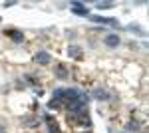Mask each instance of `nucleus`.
<instances>
[{"instance_id":"8","label":"nucleus","mask_w":149,"mask_h":133,"mask_svg":"<svg viewBox=\"0 0 149 133\" xmlns=\"http://www.w3.org/2000/svg\"><path fill=\"white\" fill-rule=\"evenodd\" d=\"M62 103H64V101L60 100V97H52V100H50V103H48V107H50V109H58Z\"/></svg>"},{"instance_id":"2","label":"nucleus","mask_w":149,"mask_h":133,"mask_svg":"<svg viewBox=\"0 0 149 133\" xmlns=\"http://www.w3.org/2000/svg\"><path fill=\"white\" fill-rule=\"evenodd\" d=\"M90 22H97V24H109V26H119V22L115 18H103V16H90Z\"/></svg>"},{"instance_id":"15","label":"nucleus","mask_w":149,"mask_h":133,"mask_svg":"<svg viewBox=\"0 0 149 133\" xmlns=\"http://www.w3.org/2000/svg\"><path fill=\"white\" fill-rule=\"evenodd\" d=\"M0 133H4V127H0Z\"/></svg>"},{"instance_id":"11","label":"nucleus","mask_w":149,"mask_h":133,"mask_svg":"<svg viewBox=\"0 0 149 133\" xmlns=\"http://www.w3.org/2000/svg\"><path fill=\"white\" fill-rule=\"evenodd\" d=\"M111 6H113V2H97V10H107Z\"/></svg>"},{"instance_id":"1","label":"nucleus","mask_w":149,"mask_h":133,"mask_svg":"<svg viewBox=\"0 0 149 133\" xmlns=\"http://www.w3.org/2000/svg\"><path fill=\"white\" fill-rule=\"evenodd\" d=\"M70 8H72V12H74V14H80V16H90V10H88L81 2H72V4H70Z\"/></svg>"},{"instance_id":"5","label":"nucleus","mask_w":149,"mask_h":133,"mask_svg":"<svg viewBox=\"0 0 149 133\" xmlns=\"http://www.w3.org/2000/svg\"><path fill=\"white\" fill-rule=\"evenodd\" d=\"M34 60L38 62V64L46 66V64H50V60H52V58H50V54H48V52H38V54L34 56Z\"/></svg>"},{"instance_id":"10","label":"nucleus","mask_w":149,"mask_h":133,"mask_svg":"<svg viewBox=\"0 0 149 133\" xmlns=\"http://www.w3.org/2000/svg\"><path fill=\"white\" fill-rule=\"evenodd\" d=\"M93 95H95L97 100H107V97H109V95H107V91H103V89H95V91H93Z\"/></svg>"},{"instance_id":"4","label":"nucleus","mask_w":149,"mask_h":133,"mask_svg":"<svg viewBox=\"0 0 149 133\" xmlns=\"http://www.w3.org/2000/svg\"><path fill=\"white\" fill-rule=\"evenodd\" d=\"M105 46H109V48H117L119 46V36L117 34H109V36H105Z\"/></svg>"},{"instance_id":"14","label":"nucleus","mask_w":149,"mask_h":133,"mask_svg":"<svg viewBox=\"0 0 149 133\" xmlns=\"http://www.w3.org/2000/svg\"><path fill=\"white\" fill-rule=\"evenodd\" d=\"M14 4H16L14 0H10V2H4V8H10V6H14Z\"/></svg>"},{"instance_id":"7","label":"nucleus","mask_w":149,"mask_h":133,"mask_svg":"<svg viewBox=\"0 0 149 133\" xmlns=\"http://www.w3.org/2000/svg\"><path fill=\"white\" fill-rule=\"evenodd\" d=\"M56 78L66 79V78H68V68L62 66V64H58V66H56Z\"/></svg>"},{"instance_id":"12","label":"nucleus","mask_w":149,"mask_h":133,"mask_svg":"<svg viewBox=\"0 0 149 133\" xmlns=\"http://www.w3.org/2000/svg\"><path fill=\"white\" fill-rule=\"evenodd\" d=\"M127 28H129L131 32H135V34H141V36H143V32H141V28H139V26H133V24H131V26H127Z\"/></svg>"},{"instance_id":"3","label":"nucleus","mask_w":149,"mask_h":133,"mask_svg":"<svg viewBox=\"0 0 149 133\" xmlns=\"http://www.w3.org/2000/svg\"><path fill=\"white\" fill-rule=\"evenodd\" d=\"M81 54H84V52H81L80 46H70L68 48V56L72 60H81Z\"/></svg>"},{"instance_id":"9","label":"nucleus","mask_w":149,"mask_h":133,"mask_svg":"<svg viewBox=\"0 0 149 133\" xmlns=\"http://www.w3.org/2000/svg\"><path fill=\"white\" fill-rule=\"evenodd\" d=\"M48 131L50 133H60V127H58V123L52 119V121H48Z\"/></svg>"},{"instance_id":"16","label":"nucleus","mask_w":149,"mask_h":133,"mask_svg":"<svg viewBox=\"0 0 149 133\" xmlns=\"http://www.w3.org/2000/svg\"><path fill=\"white\" fill-rule=\"evenodd\" d=\"M0 20H2V18H0Z\"/></svg>"},{"instance_id":"6","label":"nucleus","mask_w":149,"mask_h":133,"mask_svg":"<svg viewBox=\"0 0 149 133\" xmlns=\"http://www.w3.org/2000/svg\"><path fill=\"white\" fill-rule=\"evenodd\" d=\"M6 36L12 38L14 42H22V40H24V34L20 32V30H6Z\"/></svg>"},{"instance_id":"13","label":"nucleus","mask_w":149,"mask_h":133,"mask_svg":"<svg viewBox=\"0 0 149 133\" xmlns=\"http://www.w3.org/2000/svg\"><path fill=\"white\" fill-rule=\"evenodd\" d=\"M129 129H139V123H135V121H131V123H129Z\"/></svg>"}]
</instances>
